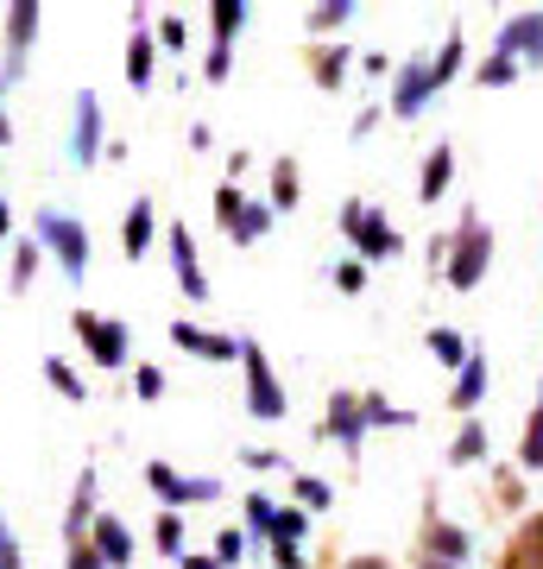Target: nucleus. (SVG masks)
<instances>
[{"label":"nucleus","instance_id":"nucleus-32","mask_svg":"<svg viewBox=\"0 0 543 569\" xmlns=\"http://www.w3.org/2000/svg\"><path fill=\"white\" fill-rule=\"evenodd\" d=\"M241 209H247V197L234 190V183H222V190H215V222L234 228V216H241Z\"/></svg>","mask_w":543,"mask_h":569},{"label":"nucleus","instance_id":"nucleus-37","mask_svg":"<svg viewBox=\"0 0 543 569\" xmlns=\"http://www.w3.org/2000/svg\"><path fill=\"white\" fill-rule=\"evenodd\" d=\"M247 519H253L260 531H272V519H279V507H272L265 493H247Z\"/></svg>","mask_w":543,"mask_h":569},{"label":"nucleus","instance_id":"nucleus-39","mask_svg":"<svg viewBox=\"0 0 543 569\" xmlns=\"http://www.w3.org/2000/svg\"><path fill=\"white\" fill-rule=\"evenodd\" d=\"M222 493V481H209V475H197V481H183V500H215ZM178 500V507H183Z\"/></svg>","mask_w":543,"mask_h":569},{"label":"nucleus","instance_id":"nucleus-20","mask_svg":"<svg viewBox=\"0 0 543 569\" xmlns=\"http://www.w3.org/2000/svg\"><path fill=\"white\" fill-rule=\"evenodd\" d=\"M209 26H215V44H228V39H234V32L247 26V7H241V0H215Z\"/></svg>","mask_w":543,"mask_h":569},{"label":"nucleus","instance_id":"nucleus-17","mask_svg":"<svg viewBox=\"0 0 543 569\" xmlns=\"http://www.w3.org/2000/svg\"><path fill=\"white\" fill-rule=\"evenodd\" d=\"M486 399V355H474V348H467V361H462V380H455V406H481Z\"/></svg>","mask_w":543,"mask_h":569},{"label":"nucleus","instance_id":"nucleus-38","mask_svg":"<svg viewBox=\"0 0 543 569\" xmlns=\"http://www.w3.org/2000/svg\"><path fill=\"white\" fill-rule=\"evenodd\" d=\"M298 500H303V507H329L335 493L322 488V481H310V475H298Z\"/></svg>","mask_w":543,"mask_h":569},{"label":"nucleus","instance_id":"nucleus-36","mask_svg":"<svg viewBox=\"0 0 543 569\" xmlns=\"http://www.w3.org/2000/svg\"><path fill=\"white\" fill-rule=\"evenodd\" d=\"M183 39H190V26H183L178 13H164V20H159V44H164V51H183Z\"/></svg>","mask_w":543,"mask_h":569},{"label":"nucleus","instance_id":"nucleus-45","mask_svg":"<svg viewBox=\"0 0 543 569\" xmlns=\"http://www.w3.org/2000/svg\"><path fill=\"white\" fill-rule=\"evenodd\" d=\"M272 563H279V569H303V557H298V545H272Z\"/></svg>","mask_w":543,"mask_h":569},{"label":"nucleus","instance_id":"nucleus-13","mask_svg":"<svg viewBox=\"0 0 543 569\" xmlns=\"http://www.w3.org/2000/svg\"><path fill=\"white\" fill-rule=\"evenodd\" d=\"M152 63H159V39H152V32H145V20L133 13V44H127V82H133V89H145V82H152Z\"/></svg>","mask_w":543,"mask_h":569},{"label":"nucleus","instance_id":"nucleus-52","mask_svg":"<svg viewBox=\"0 0 543 569\" xmlns=\"http://www.w3.org/2000/svg\"><path fill=\"white\" fill-rule=\"evenodd\" d=\"M354 569H385V563H354Z\"/></svg>","mask_w":543,"mask_h":569},{"label":"nucleus","instance_id":"nucleus-12","mask_svg":"<svg viewBox=\"0 0 543 569\" xmlns=\"http://www.w3.org/2000/svg\"><path fill=\"white\" fill-rule=\"evenodd\" d=\"M322 430L335 437V443L354 456L361 449V430H366V418H361V399H348V392H335V406H329V418H322Z\"/></svg>","mask_w":543,"mask_h":569},{"label":"nucleus","instance_id":"nucleus-1","mask_svg":"<svg viewBox=\"0 0 543 569\" xmlns=\"http://www.w3.org/2000/svg\"><path fill=\"white\" fill-rule=\"evenodd\" d=\"M32 241L51 247V253L63 260V272L82 284V272H89V228L70 222V216H58V209H39V216H32Z\"/></svg>","mask_w":543,"mask_h":569},{"label":"nucleus","instance_id":"nucleus-43","mask_svg":"<svg viewBox=\"0 0 543 569\" xmlns=\"http://www.w3.org/2000/svg\"><path fill=\"white\" fill-rule=\"evenodd\" d=\"M342 58H348V51H329V58L316 63V77H322V82H342Z\"/></svg>","mask_w":543,"mask_h":569},{"label":"nucleus","instance_id":"nucleus-40","mask_svg":"<svg viewBox=\"0 0 543 569\" xmlns=\"http://www.w3.org/2000/svg\"><path fill=\"white\" fill-rule=\"evenodd\" d=\"M133 387H140V399H159V392H164V373H159V367H140V373H133Z\"/></svg>","mask_w":543,"mask_h":569},{"label":"nucleus","instance_id":"nucleus-50","mask_svg":"<svg viewBox=\"0 0 543 569\" xmlns=\"http://www.w3.org/2000/svg\"><path fill=\"white\" fill-rule=\"evenodd\" d=\"M0 247H7V203H0Z\"/></svg>","mask_w":543,"mask_h":569},{"label":"nucleus","instance_id":"nucleus-49","mask_svg":"<svg viewBox=\"0 0 543 569\" xmlns=\"http://www.w3.org/2000/svg\"><path fill=\"white\" fill-rule=\"evenodd\" d=\"M7 140H13V127H7V114H0V146H7Z\"/></svg>","mask_w":543,"mask_h":569},{"label":"nucleus","instance_id":"nucleus-16","mask_svg":"<svg viewBox=\"0 0 543 569\" xmlns=\"http://www.w3.org/2000/svg\"><path fill=\"white\" fill-rule=\"evenodd\" d=\"M95 468H82V481H77V500H70V519H63V538H70V545H77L82 538V526H89V519H95Z\"/></svg>","mask_w":543,"mask_h":569},{"label":"nucleus","instance_id":"nucleus-2","mask_svg":"<svg viewBox=\"0 0 543 569\" xmlns=\"http://www.w3.org/2000/svg\"><path fill=\"white\" fill-rule=\"evenodd\" d=\"M241 361H247V411L265 418V425H279L284 411H291V399H284L279 373H272V361H265V348L260 342H241Z\"/></svg>","mask_w":543,"mask_h":569},{"label":"nucleus","instance_id":"nucleus-8","mask_svg":"<svg viewBox=\"0 0 543 569\" xmlns=\"http://www.w3.org/2000/svg\"><path fill=\"white\" fill-rule=\"evenodd\" d=\"M89 550H95L108 569H127V563H133V531H127L121 519L95 512V519H89Z\"/></svg>","mask_w":543,"mask_h":569},{"label":"nucleus","instance_id":"nucleus-33","mask_svg":"<svg viewBox=\"0 0 543 569\" xmlns=\"http://www.w3.org/2000/svg\"><path fill=\"white\" fill-rule=\"evenodd\" d=\"M512 77H519V63L500 58V51H493V58L481 63V82H486V89H500V82H512Z\"/></svg>","mask_w":543,"mask_h":569},{"label":"nucleus","instance_id":"nucleus-46","mask_svg":"<svg viewBox=\"0 0 543 569\" xmlns=\"http://www.w3.org/2000/svg\"><path fill=\"white\" fill-rule=\"evenodd\" d=\"M361 279H366L361 266H335V284H342V291H361Z\"/></svg>","mask_w":543,"mask_h":569},{"label":"nucleus","instance_id":"nucleus-23","mask_svg":"<svg viewBox=\"0 0 543 569\" xmlns=\"http://www.w3.org/2000/svg\"><path fill=\"white\" fill-rule=\"evenodd\" d=\"M145 481H152V493H159L164 507H178V500H183V481H178V468H171V462H152V468H145Z\"/></svg>","mask_w":543,"mask_h":569},{"label":"nucleus","instance_id":"nucleus-51","mask_svg":"<svg viewBox=\"0 0 543 569\" xmlns=\"http://www.w3.org/2000/svg\"><path fill=\"white\" fill-rule=\"evenodd\" d=\"M0 550H7V519H0Z\"/></svg>","mask_w":543,"mask_h":569},{"label":"nucleus","instance_id":"nucleus-18","mask_svg":"<svg viewBox=\"0 0 543 569\" xmlns=\"http://www.w3.org/2000/svg\"><path fill=\"white\" fill-rule=\"evenodd\" d=\"M265 228H272V203H247L241 216H234V228H228V234H234V241L247 247V241H260Z\"/></svg>","mask_w":543,"mask_h":569},{"label":"nucleus","instance_id":"nucleus-48","mask_svg":"<svg viewBox=\"0 0 543 569\" xmlns=\"http://www.w3.org/2000/svg\"><path fill=\"white\" fill-rule=\"evenodd\" d=\"M0 569H26V557H20L13 545H7V550H0Z\"/></svg>","mask_w":543,"mask_h":569},{"label":"nucleus","instance_id":"nucleus-5","mask_svg":"<svg viewBox=\"0 0 543 569\" xmlns=\"http://www.w3.org/2000/svg\"><path fill=\"white\" fill-rule=\"evenodd\" d=\"M70 329L89 342V355H95L101 367H127V323H101V317L77 310V317H70Z\"/></svg>","mask_w":543,"mask_h":569},{"label":"nucleus","instance_id":"nucleus-11","mask_svg":"<svg viewBox=\"0 0 543 569\" xmlns=\"http://www.w3.org/2000/svg\"><path fill=\"white\" fill-rule=\"evenodd\" d=\"M171 342L190 348V355H202V361H234V355H241L234 336H209V329H197V323H171Z\"/></svg>","mask_w":543,"mask_h":569},{"label":"nucleus","instance_id":"nucleus-9","mask_svg":"<svg viewBox=\"0 0 543 569\" xmlns=\"http://www.w3.org/2000/svg\"><path fill=\"white\" fill-rule=\"evenodd\" d=\"M164 241H171V272H178V284L202 305V298H209V279H202V260H197V241H190V228H171Z\"/></svg>","mask_w":543,"mask_h":569},{"label":"nucleus","instance_id":"nucleus-19","mask_svg":"<svg viewBox=\"0 0 543 569\" xmlns=\"http://www.w3.org/2000/svg\"><path fill=\"white\" fill-rule=\"evenodd\" d=\"M44 380H51L63 399H77V406H82V392H89V387H82V373L70 361H58V355H44Z\"/></svg>","mask_w":543,"mask_h":569},{"label":"nucleus","instance_id":"nucleus-26","mask_svg":"<svg viewBox=\"0 0 543 569\" xmlns=\"http://www.w3.org/2000/svg\"><path fill=\"white\" fill-rule=\"evenodd\" d=\"M361 418H366V425H411V411H399L392 399H380V392L361 399Z\"/></svg>","mask_w":543,"mask_h":569},{"label":"nucleus","instance_id":"nucleus-53","mask_svg":"<svg viewBox=\"0 0 543 569\" xmlns=\"http://www.w3.org/2000/svg\"><path fill=\"white\" fill-rule=\"evenodd\" d=\"M430 569H455V563H430Z\"/></svg>","mask_w":543,"mask_h":569},{"label":"nucleus","instance_id":"nucleus-41","mask_svg":"<svg viewBox=\"0 0 543 569\" xmlns=\"http://www.w3.org/2000/svg\"><path fill=\"white\" fill-rule=\"evenodd\" d=\"M63 569H108V563H101L89 545H70V563H63Z\"/></svg>","mask_w":543,"mask_h":569},{"label":"nucleus","instance_id":"nucleus-29","mask_svg":"<svg viewBox=\"0 0 543 569\" xmlns=\"http://www.w3.org/2000/svg\"><path fill=\"white\" fill-rule=\"evenodd\" d=\"M152 538H159L164 557H183V519L178 512H159V531H152Z\"/></svg>","mask_w":543,"mask_h":569},{"label":"nucleus","instance_id":"nucleus-30","mask_svg":"<svg viewBox=\"0 0 543 569\" xmlns=\"http://www.w3.org/2000/svg\"><path fill=\"white\" fill-rule=\"evenodd\" d=\"M519 462H524V468H543V406H537V418L524 425V449H519Z\"/></svg>","mask_w":543,"mask_h":569},{"label":"nucleus","instance_id":"nucleus-28","mask_svg":"<svg viewBox=\"0 0 543 569\" xmlns=\"http://www.w3.org/2000/svg\"><path fill=\"white\" fill-rule=\"evenodd\" d=\"M303 526H310V519H303L298 507H279V519H272V545H298Z\"/></svg>","mask_w":543,"mask_h":569},{"label":"nucleus","instance_id":"nucleus-10","mask_svg":"<svg viewBox=\"0 0 543 569\" xmlns=\"http://www.w3.org/2000/svg\"><path fill=\"white\" fill-rule=\"evenodd\" d=\"M519 51H524V63H543V13H519L500 32V58L519 63Z\"/></svg>","mask_w":543,"mask_h":569},{"label":"nucleus","instance_id":"nucleus-3","mask_svg":"<svg viewBox=\"0 0 543 569\" xmlns=\"http://www.w3.org/2000/svg\"><path fill=\"white\" fill-rule=\"evenodd\" d=\"M486 260H493V234L481 228V216H462V234H455V253H449V284L474 291L486 279Z\"/></svg>","mask_w":543,"mask_h":569},{"label":"nucleus","instance_id":"nucleus-24","mask_svg":"<svg viewBox=\"0 0 543 569\" xmlns=\"http://www.w3.org/2000/svg\"><path fill=\"white\" fill-rule=\"evenodd\" d=\"M430 355H436L443 367H462L467 361V342L455 336V329H430Z\"/></svg>","mask_w":543,"mask_h":569},{"label":"nucleus","instance_id":"nucleus-42","mask_svg":"<svg viewBox=\"0 0 543 569\" xmlns=\"http://www.w3.org/2000/svg\"><path fill=\"white\" fill-rule=\"evenodd\" d=\"M202 70H209V82H222L228 77V44H209V63H202Z\"/></svg>","mask_w":543,"mask_h":569},{"label":"nucleus","instance_id":"nucleus-44","mask_svg":"<svg viewBox=\"0 0 543 569\" xmlns=\"http://www.w3.org/2000/svg\"><path fill=\"white\" fill-rule=\"evenodd\" d=\"M247 468H260L265 475V468H284V456H272V449H247Z\"/></svg>","mask_w":543,"mask_h":569},{"label":"nucleus","instance_id":"nucleus-25","mask_svg":"<svg viewBox=\"0 0 543 569\" xmlns=\"http://www.w3.org/2000/svg\"><path fill=\"white\" fill-rule=\"evenodd\" d=\"M272 209H298V164L291 159L272 171Z\"/></svg>","mask_w":543,"mask_h":569},{"label":"nucleus","instance_id":"nucleus-47","mask_svg":"<svg viewBox=\"0 0 543 569\" xmlns=\"http://www.w3.org/2000/svg\"><path fill=\"white\" fill-rule=\"evenodd\" d=\"M178 569H222L215 557H178Z\"/></svg>","mask_w":543,"mask_h":569},{"label":"nucleus","instance_id":"nucleus-21","mask_svg":"<svg viewBox=\"0 0 543 569\" xmlns=\"http://www.w3.org/2000/svg\"><path fill=\"white\" fill-rule=\"evenodd\" d=\"M430 550H436V563H462V557H467V531L436 526V531H430Z\"/></svg>","mask_w":543,"mask_h":569},{"label":"nucleus","instance_id":"nucleus-7","mask_svg":"<svg viewBox=\"0 0 543 569\" xmlns=\"http://www.w3.org/2000/svg\"><path fill=\"white\" fill-rule=\"evenodd\" d=\"M436 96V77H430V63H404L399 70V82H392V114L399 121H411V114H423V102Z\"/></svg>","mask_w":543,"mask_h":569},{"label":"nucleus","instance_id":"nucleus-6","mask_svg":"<svg viewBox=\"0 0 543 569\" xmlns=\"http://www.w3.org/2000/svg\"><path fill=\"white\" fill-rule=\"evenodd\" d=\"M101 159V96L82 89L77 96V127H70V164H95Z\"/></svg>","mask_w":543,"mask_h":569},{"label":"nucleus","instance_id":"nucleus-14","mask_svg":"<svg viewBox=\"0 0 543 569\" xmlns=\"http://www.w3.org/2000/svg\"><path fill=\"white\" fill-rule=\"evenodd\" d=\"M152 234H159V222H152V203L140 197V203L127 209V222H121V247H127V260H145Z\"/></svg>","mask_w":543,"mask_h":569},{"label":"nucleus","instance_id":"nucleus-15","mask_svg":"<svg viewBox=\"0 0 543 569\" xmlns=\"http://www.w3.org/2000/svg\"><path fill=\"white\" fill-rule=\"evenodd\" d=\"M449 178H455V152H449V146H430L423 178H418V197H423V203H436V197L449 190Z\"/></svg>","mask_w":543,"mask_h":569},{"label":"nucleus","instance_id":"nucleus-31","mask_svg":"<svg viewBox=\"0 0 543 569\" xmlns=\"http://www.w3.org/2000/svg\"><path fill=\"white\" fill-rule=\"evenodd\" d=\"M32 272H39V241H20V253H13V291H26Z\"/></svg>","mask_w":543,"mask_h":569},{"label":"nucleus","instance_id":"nucleus-35","mask_svg":"<svg viewBox=\"0 0 543 569\" xmlns=\"http://www.w3.org/2000/svg\"><path fill=\"white\" fill-rule=\"evenodd\" d=\"M241 557H247V538H241L234 526H228L222 538H215V563H241Z\"/></svg>","mask_w":543,"mask_h":569},{"label":"nucleus","instance_id":"nucleus-4","mask_svg":"<svg viewBox=\"0 0 543 569\" xmlns=\"http://www.w3.org/2000/svg\"><path fill=\"white\" fill-rule=\"evenodd\" d=\"M342 228H348V241L361 247L366 260H392V253H404V234L385 222L380 209H366V203H348L342 209Z\"/></svg>","mask_w":543,"mask_h":569},{"label":"nucleus","instance_id":"nucleus-27","mask_svg":"<svg viewBox=\"0 0 543 569\" xmlns=\"http://www.w3.org/2000/svg\"><path fill=\"white\" fill-rule=\"evenodd\" d=\"M455 70H462V32H449V39H443V58L430 63V77H436V89H443V82L455 77Z\"/></svg>","mask_w":543,"mask_h":569},{"label":"nucleus","instance_id":"nucleus-22","mask_svg":"<svg viewBox=\"0 0 543 569\" xmlns=\"http://www.w3.org/2000/svg\"><path fill=\"white\" fill-rule=\"evenodd\" d=\"M481 449H486V425H481V418H467V425H462V437L449 443V462H474Z\"/></svg>","mask_w":543,"mask_h":569},{"label":"nucleus","instance_id":"nucleus-34","mask_svg":"<svg viewBox=\"0 0 543 569\" xmlns=\"http://www.w3.org/2000/svg\"><path fill=\"white\" fill-rule=\"evenodd\" d=\"M348 13H354L348 0H329V7H316V13H310V32H329V26H342Z\"/></svg>","mask_w":543,"mask_h":569}]
</instances>
